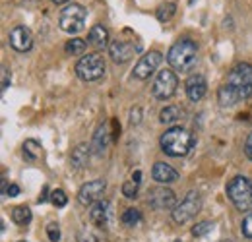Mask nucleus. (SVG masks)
<instances>
[{
	"mask_svg": "<svg viewBox=\"0 0 252 242\" xmlns=\"http://www.w3.org/2000/svg\"><path fill=\"white\" fill-rule=\"evenodd\" d=\"M159 144H161V151L167 153L169 157H185L194 148L196 138L190 130L183 126H171L159 138Z\"/></svg>",
	"mask_w": 252,
	"mask_h": 242,
	"instance_id": "1",
	"label": "nucleus"
},
{
	"mask_svg": "<svg viewBox=\"0 0 252 242\" xmlns=\"http://www.w3.org/2000/svg\"><path fill=\"white\" fill-rule=\"evenodd\" d=\"M167 62L177 72H190L198 62V45L192 39H179L169 49Z\"/></svg>",
	"mask_w": 252,
	"mask_h": 242,
	"instance_id": "2",
	"label": "nucleus"
},
{
	"mask_svg": "<svg viewBox=\"0 0 252 242\" xmlns=\"http://www.w3.org/2000/svg\"><path fill=\"white\" fill-rule=\"evenodd\" d=\"M227 198L239 212H252V181L247 177H235L227 184Z\"/></svg>",
	"mask_w": 252,
	"mask_h": 242,
	"instance_id": "3",
	"label": "nucleus"
},
{
	"mask_svg": "<svg viewBox=\"0 0 252 242\" xmlns=\"http://www.w3.org/2000/svg\"><path fill=\"white\" fill-rule=\"evenodd\" d=\"M227 84L235 90L241 101L252 97V64L241 62L235 68H231L227 76Z\"/></svg>",
	"mask_w": 252,
	"mask_h": 242,
	"instance_id": "4",
	"label": "nucleus"
},
{
	"mask_svg": "<svg viewBox=\"0 0 252 242\" xmlns=\"http://www.w3.org/2000/svg\"><path fill=\"white\" fill-rule=\"evenodd\" d=\"M105 74V59L97 53L84 55L76 64V76L82 82H95Z\"/></svg>",
	"mask_w": 252,
	"mask_h": 242,
	"instance_id": "5",
	"label": "nucleus"
},
{
	"mask_svg": "<svg viewBox=\"0 0 252 242\" xmlns=\"http://www.w3.org/2000/svg\"><path fill=\"white\" fill-rule=\"evenodd\" d=\"M86 20H88V12L82 4H68L61 12V18H59V26L61 30L74 35V33H80L86 26Z\"/></svg>",
	"mask_w": 252,
	"mask_h": 242,
	"instance_id": "6",
	"label": "nucleus"
},
{
	"mask_svg": "<svg viewBox=\"0 0 252 242\" xmlns=\"http://www.w3.org/2000/svg\"><path fill=\"white\" fill-rule=\"evenodd\" d=\"M200 210H202V198H200V194L196 190H190L189 194L183 198V202L177 204V208L171 212V215H173L175 223L185 225V223L192 221L200 213Z\"/></svg>",
	"mask_w": 252,
	"mask_h": 242,
	"instance_id": "7",
	"label": "nucleus"
},
{
	"mask_svg": "<svg viewBox=\"0 0 252 242\" xmlns=\"http://www.w3.org/2000/svg\"><path fill=\"white\" fill-rule=\"evenodd\" d=\"M177 88H179L177 74L173 70H161L152 84V93L159 101H167L177 93Z\"/></svg>",
	"mask_w": 252,
	"mask_h": 242,
	"instance_id": "8",
	"label": "nucleus"
},
{
	"mask_svg": "<svg viewBox=\"0 0 252 242\" xmlns=\"http://www.w3.org/2000/svg\"><path fill=\"white\" fill-rule=\"evenodd\" d=\"M148 206L156 212H165V210H175L177 208V196L173 190L165 188V186H159L150 190L148 194Z\"/></svg>",
	"mask_w": 252,
	"mask_h": 242,
	"instance_id": "9",
	"label": "nucleus"
},
{
	"mask_svg": "<svg viewBox=\"0 0 252 242\" xmlns=\"http://www.w3.org/2000/svg\"><path fill=\"white\" fill-rule=\"evenodd\" d=\"M140 43H132V41H123V39H115L109 43V55L117 64H125L134 55L140 53Z\"/></svg>",
	"mask_w": 252,
	"mask_h": 242,
	"instance_id": "10",
	"label": "nucleus"
},
{
	"mask_svg": "<svg viewBox=\"0 0 252 242\" xmlns=\"http://www.w3.org/2000/svg\"><path fill=\"white\" fill-rule=\"evenodd\" d=\"M105 190H107V182L103 179H95V181L86 182L78 192V202L82 206H94L95 202L103 200Z\"/></svg>",
	"mask_w": 252,
	"mask_h": 242,
	"instance_id": "11",
	"label": "nucleus"
},
{
	"mask_svg": "<svg viewBox=\"0 0 252 242\" xmlns=\"http://www.w3.org/2000/svg\"><path fill=\"white\" fill-rule=\"evenodd\" d=\"M161 60H163V55L158 53V51L146 53L144 57H140L138 64L134 66V78H138V80H148V78L158 70V66L161 64Z\"/></svg>",
	"mask_w": 252,
	"mask_h": 242,
	"instance_id": "12",
	"label": "nucleus"
},
{
	"mask_svg": "<svg viewBox=\"0 0 252 242\" xmlns=\"http://www.w3.org/2000/svg\"><path fill=\"white\" fill-rule=\"evenodd\" d=\"M8 41H10V47L14 51H18V53H28L33 47V35L26 26L12 28L10 35H8Z\"/></svg>",
	"mask_w": 252,
	"mask_h": 242,
	"instance_id": "13",
	"label": "nucleus"
},
{
	"mask_svg": "<svg viewBox=\"0 0 252 242\" xmlns=\"http://www.w3.org/2000/svg\"><path fill=\"white\" fill-rule=\"evenodd\" d=\"M111 202L109 200H99V202H95L94 206H92V210H90V221L94 223L95 227H99V229H109V225H111Z\"/></svg>",
	"mask_w": 252,
	"mask_h": 242,
	"instance_id": "14",
	"label": "nucleus"
},
{
	"mask_svg": "<svg viewBox=\"0 0 252 242\" xmlns=\"http://www.w3.org/2000/svg\"><path fill=\"white\" fill-rule=\"evenodd\" d=\"M185 90H187V95H189L190 101L198 103L200 99H204V95H206V91H208L206 78H204V76H200V74L190 76L189 80H187V84H185Z\"/></svg>",
	"mask_w": 252,
	"mask_h": 242,
	"instance_id": "15",
	"label": "nucleus"
},
{
	"mask_svg": "<svg viewBox=\"0 0 252 242\" xmlns=\"http://www.w3.org/2000/svg\"><path fill=\"white\" fill-rule=\"evenodd\" d=\"M111 140H113V134H111V128L109 124H101L94 134V142H92V150L95 155H103L107 153L109 146H111Z\"/></svg>",
	"mask_w": 252,
	"mask_h": 242,
	"instance_id": "16",
	"label": "nucleus"
},
{
	"mask_svg": "<svg viewBox=\"0 0 252 242\" xmlns=\"http://www.w3.org/2000/svg\"><path fill=\"white\" fill-rule=\"evenodd\" d=\"M152 177L159 184H173V182L179 181V171L167 163H156L152 169Z\"/></svg>",
	"mask_w": 252,
	"mask_h": 242,
	"instance_id": "17",
	"label": "nucleus"
},
{
	"mask_svg": "<svg viewBox=\"0 0 252 242\" xmlns=\"http://www.w3.org/2000/svg\"><path fill=\"white\" fill-rule=\"evenodd\" d=\"M92 146H88V144H80V146H76V150L72 151L70 155V165H72V169H76V171H80V169H86L88 165H90V157H92Z\"/></svg>",
	"mask_w": 252,
	"mask_h": 242,
	"instance_id": "18",
	"label": "nucleus"
},
{
	"mask_svg": "<svg viewBox=\"0 0 252 242\" xmlns=\"http://www.w3.org/2000/svg\"><path fill=\"white\" fill-rule=\"evenodd\" d=\"M88 41L90 45H94L95 49H105L109 47V30L103 26V24H97L90 30V35H88Z\"/></svg>",
	"mask_w": 252,
	"mask_h": 242,
	"instance_id": "19",
	"label": "nucleus"
},
{
	"mask_svg": "<svg viewBox=\"0 0 252 242\" xmlns=\"http://www.w3.org/2000/svg\"><path fill=\"white\" fill-rule=\"evenodd\" d=\"M218 101H220L221 107H233V105H237L241 99H239V95L235 93V90H233L229 84H225V86H221L220 91H218Z\"/></svg>",
	"mask_w": 252,
	"mask_h": 242,
	"instance_id": "20",
	"label": "nucleus"
},
{
	"mask_svg": "<svg viewBox=\"0 0 252 242\" xmlns=\"http://www.w3.org/2000/svg\"><path fill=\"white\" fill-rule=\"evenodd\" d=\"M183 117H185V111L181 107H177V105H169V107H165L159 113V121L163 122V124H175V122L181 121Z\"/></svg>",
	"mask_w": 252,
	"mask_h": 242,
	"instance_id": "21",
	"label": "nucleus"
},
{
	"mask_svg": "<svg viewBox=\"0 0 252 242\" xmlns=\"http://www.w3.org/2000/svg\"><path fill=\"white\" fill-rule=\"evenodd\" d=\"M140 179H142V173L136 171V173L132 175V179L123 184V196H125V198H128V200L138 198V190H140V182H142Z\"/></svg>",
	"mask_w": 252,
	"mask_h": 242,
	"instance_id": "22",
	"label": "nucleus"
},
{
	"mask_svg": "<svg viewBox=\"0 0 252 242\" xmlns=\"http://www.w3.org/2000/svg\"><path fill=\"white\" fill-rule=\"evenodd\" d=\"M86 49H88V43H86L84 39H80V37L70 39V41L66 43V47H64L66 55H70V57H80V55L86 53Z\"/></svg>",
	"mask_w": 252,
	"mask_h": 242,
	"instance_id": "23",
	"label": "nucleus"
},
{
	"mask_svg": "<svg viewBox=\"0 0 252 242\" xmlns=\"http://www.w3.org/2000/svg\"><path fill=\"white\" fill-rule=\"evenodd\" d=\"M12 221L16 225H28L32 221V210L28 206H18L12 210Z\"/></svg>",
	"mask_w": 252,
	"mask_h": 242,
	"instance_id": "24",
	"label": "nucleus"
},
{
	"mask_svg": "<svg viewBox=\"0 0 252 242\" xmlns=\"http://www.w3.org/2000/svg\"><path fill=\"white\" fill-rule=\"evenodd\" d=\"M24 157L28 161H37L41 157V144L35 142V140H28L24 144Z\"/></svg>",
	"mask_w": 252,
	"mask_h": 242,
	"instance_id": "25",
	"label": "nucleus"
},
{
	"mask_svg": "<svg viewBox=\"0 0 252 242\" xmlns=\"http://www.w3.org/2000/svg\"><path fill=\"white\" fill-rule=\"evenodd\" d=\"M175 12H177V6H175L173 2H165V4H161L158 8L156 16H158V20L161 24H165V22H169V20L175 16Z\"/></svg>",
	"mask_w": 252,
	"mask_h": 242,
	"instance_id": "26",
	"label": "nucleus"
},
{
	"mask_svg": "<svg viewBox=\"0 0 252 242\" xmlns=\"http://www.w3.org/2000/svg\"><path fill=\"white\" fill-rule=\"evenodd\" d=\"M121 221H123V225H126V227H138L140 221H142V213L138 212V210H134V208H130V210H126L123 213Z\"/></svg>",
	"mask_w": 252,
	"mask_h": 242,
	"instance_id": "27",
	"label": "nucleus"
},
{
	"mask_svg": "<svg viewBox=\"0 0 252 242\" xmlns=\"http://www.w3.org/2000/svg\"><path fill=\"white\" fill-rule=\"evenodd\" d=\"M212 229H214V223H210V221H200L196 227H192V235H194V237H204V235H208Z\"/></svg>",
	"mask_w": 252,
	"mask_h": 242,
	"instance_id": "28",
	"label": "nucleus"
},
{
	"mask_svg": "<svg viewBox=\"0 0 252 242\" xmlns=\"http://www.w3.org/2000/svg\"><path fill=\"white\" fill-rule=\"evenodd\" d=\"M51 202L57 206V208H64L68 204V196L64 190H53L51 192Z\"/></svg>",
	"mask_w": 252,
	"mask_h": 242,
	"instance_id": "29",
	"label": "nucleus"
},
{
	"mask_svg": "<svg viewBox=\"0 0 252 242\" xmlns=\"http://www.w3.org/2000/svg\"><path fill=\"white\" fill-rule=\"evenodd\" d=\"M241 233H243L247 239H252V212L247 213V217L243 219V225H241Z\"/></svg>",
	"mask_w": 252,
	"mask_h": 242,
	"instance_id": "30",
	"label": "nucleus"
},
{
	"mask_svg": "<svg viewBox=\"0 0 252 242\" xmlns=\"http://www.w3.org/2000/svg\"><path fill=\"white\" fill-rule=\"evenodd\" d=\"M47 235H49V241L51 242H59V239H61V229H59V225H57V223H51V225L47 227Z\"/></svg>",
	"mask_w": 252,
	"mask_h": 242,
	"instance_id": "31",
	"label": "nucleus"
},
{
	"mask_svg": "<svg viewBox=\"0 0 252 242\" xmlns=\"http://www.w3.org/2000/svg\"><path fill=\"white\" fill-rule=\"evenodd\" d=\"M0 76H2V84H0V90L6 91L10 88V70L6 68V66H2V70H0Z\"/></svg>",
	"mask_w": 252,
	"mask_h": 242,
	"instance_id": "32",
	"label": "nucleus"
},
{
	"mask_svg": "<svg viewBox=\"0 0 252 242\" xmlns=\"http://www.w3.org/2000/svg\"><path fill=\"white\" fill-rule=\"evenodd\" d=\"M140 115H142V111H140L138 107H136V109H132V111H130V122H132V124H140V121H142V119H140Z\"/></svg>",
	"mask_w": 252,
	"mask_h": 242,
	"instance_id": "33",
	"label": "nucleus"
},
{
	"mask_svg": "<svg viewBox=\"0 0 252 242\" xmlns=\"http://www.w3.org/2000/svg\"><path fill=\"white\" fill-rule=\"evenodd\" d=\"M245 155L252 161V132L249 134V138H247V142H245Z\"/></svg>",
	"mask_w": 252,
	"mask_h": 242,
	"instance_id": "34",
	"label": "nucleus"
},
{
	"mask_svg": "<svg viewBox=\"0 0 252 242\" xmlns=\"http://www.w3.org/2000/svg\"><path fill=\"white\" fill-rule=\"evenodd\" d=\"M78 241L80 242H97V237H94L92 233H80Z\"/></svg>",
	"mask_w": 252,
	"mask_h": 242,
	"instance_id": "35",
	"label": "nucleus"
},
{
	"mask_svg": "<svg viewBox=\"0 0 252 242\" xmlns=\"http://www.w3.org/2000/svg\"><path fill=\"white\" fill-rule=\"evenodd\" d=\"M18 194H20V186L10 184V188H8V196H10V198H14V196H18Z\"/></svg>",
	"mask_w": 252,
	"mask_h": 242,
	"instance_id": "36",
	"label": "nucleus"
},
{
	"mask_svg": "<svg viewBox=\"0 0 252 242\" xmlns=\"http://www.w3.org/2000/svg\"><path fill=\"white\" fill-rule=\"evenodd\" d=\"M8 181L6 179H2V184H0V190H2V196H8Z\"/></svg>",
	"mask_w": 252,
	"mask_h": 242,
	"instance_id": "37",
	"label": "nucleus"
},
{
	"mask_svg": "<svg viewBox=\"0 0 252 242\" xmlns=\"http://www.w3.org/2000/svg\"><path fill=\"white\" fill-rule=\"evenodd\" d=\"M55 4H64V2H68V0H53Z\"/></svg>",
	"mask_w": 252,
	"mask_h": 242,
	"instance_id": "38",
	"label": "nucleus"
},
{
	"mask_svg": "<svg viewBox=\"0 0 252 242\" xmlns=\"http://www.w3.org/2000/svg\"><path fill=\"white\" fill-rule=\"evenodd\" d=\"M218 242H231V241H218Z\"/></svg>",
	"mask_w": 252,
	"mask_h": 242,
	"instance_id": "39",
	"label": "nucleus"
},
{
	"mask_svg": "<svg viewBox=\"0 0 252 242\" xmlns=\"http://www.w3.org/2000/svg\"><path fill=\"white\" fill-rule=\"evenodd\" d=\"M20 242H26V241H20Z\"/></svg>",
	"mask_w": 252,
	"mask_h": 242,
	"instance_id": "40",
	"label": "nucleus"
},
{
	"mask_svg": "<svg viewBox=\"0 0 252 242\" xmlns=\"http://www.w3.org/2000/svg\"><path fill=\"white\" fill-rule=\"evenodd\" d=\"M175 242H181V241H175Z\"/></svg>",
	"mask_w": 252,
	"mask_h": 242,
	"instance_id": "41",
	"label": "nucleus"
}]
</instances>
